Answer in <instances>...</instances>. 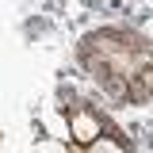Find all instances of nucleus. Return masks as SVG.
Returning <instances> with one entry per match:
<instances>
[{"label": "nucleus", "instance_id": "2", "mask_svg": "<svg viewBox=\"0 0 153 153\" xmlns=\"http://www.w3.org/2000/svg\"><path fill=\"white\" fill-rule=\"evenodd\" d=\"M84 149H92V153H103V149H107V153H119V149H126V142H119V138H107V134L100 130L92 142L84 146Z\"/></svg>", "mask_w": 153, "mask_h": 153}, {"label": "nucleus", "instance_id": "1", "mask_svg": "<svg viewBox=\"0 0 153 153\" xmlns=\"http://www.w3.org/2000/svg\"><path fill=\"white\" fill-rule=\"evenodd\" d=\"M65 126H69V138L84 149L96 134L103 130V119H100L88 103H73V107H65Z\"/></svg>", "mask_w": 153, "mask_h": 153}]
</instances>
